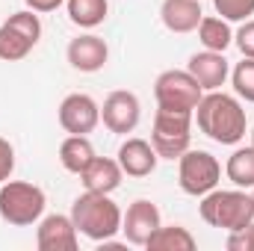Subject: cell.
Masks as SVG:
<instances>
[{
    "label": "cell",
    "instance_id": "obj_1",
    "mask_svg": "<svg viewBox=\"0 0 254 251\" xmlns=\"http://www.w3.org/2000/svg\"><path fill=\"white\" fill-rule=\"evenodd\" d=\"M192 119L198 122V130L213 139L216 145H240L249 133V119L237 95H228L222 89L204 92L198 101Z\"/></svg>",
    "mask_w": 254,
    "mask_h": 251
},
{
    "label": "cell",
    "instance_id": "obj_2",
    "mask_svg": "<svg viewBox=\"0 0 254 251\" xmlns=\"http://www.w3.org/2000/svg\"><path fill=\"white\" fill-rule=\"evenodd\" d=\"M71 219L77 231L92 243H107L122 231V210L107 192H83L71 204Z\"/></svg>",
    "mask_w": 254,
    "mask_h": 251
},
{
    "label": "cell",
    "instance_id": "obj_3",
    "mask_svg": "<svg viewBox=\"0 0 254 251\" xmlns=\"http://www.w3.org/2000/svg\"><path fill=\"white\" fill-rule=\"evenodd\" d=\"M198 213L201 219L210 225V228H219L225 234L231 231H240L246 225L254 222V201L249 189H213L207 195H201V204H198Z\"/></svg>",
    "mask_w": 254,
    "mask_h": 251
},
{
    "label": "cell",
    "instance_id": "obj_4",
    "mask_svg": "<svg viewBox=\"0 0 254 251\" xmlns=\"http://www.w3.org/2000/svg\"><path fill=\"white\" fill-rule=\"evenodd\" d=\"M45 207H48V195L42 187L30 181H12V178L0 184V219L6 225H15V228L39 225V219L45 216Z\"/></svg>",
    "mask_w": 254,
    "mask_h": 251
},
{
    "label": "cell",
    "instance_id": "obj_5",
    "mask_svg": "<svg viewBox=\"0 0 254 251\" xmlns=\"http://www.w3.org/2000/svg\"><path fill=\"white\" fill-rule=\"evenodd\" d=\"M39 39H42L39 12H33V9L12 12L0 24V60L3 63H18V60L30 57V51L39 45Z\"/></svg>",
    "mask_w": 254,
    "mask_h": 251
},
{
    "label": "cell",
    "instance_id": "obj_6",
    "mask_svg": "<svg viewBox=\"0 0 254 251\" xmlns=\"http://www.w3.org/2000/svg\"><path fill=\"white\" fill-rule=\"evenodd\" d=\"M192 139V113L163 110L157 107L154 127H151V145L160 154V160H178Z\"/></svg>",
    "mask_w": 254,
    "mask_h": 251
},
{
    "label": "cell",
    "instance_id": "obj_7",
    "mask_svg": "<svg viewBox=\"0 0 254 251\" xmlns=\"http://www.w3.org/2000/svg\"><path fill=\"white\" fill-rule=\"evenodd\" d=\"M219 181H222V163L210 151L187 148L178 157V184L187 195L201 198L219 187Z\"/></svg>",
    "mask_w": 254,
    "mask_h": 251
},
{
    "label": "cell",
    "instance_id": "obj_8",
    "mask_svg": "<svg viewBox=\"0 0 254 251\" xmlns=\"http://www.w3.org/2000/svg\"><path fill=\"white\" fill-rule=\"evenodd\" d=\"M204 98V89L190 71L169 68L154 80V101L163 110H178V113H195L198 101Z\"/></svg>",
    "mask_w": 254,
    "mask_h": 251
},
{
    "label": "cell",
    "instance_id": "obj_9",
    "mask_svg": "<svg viewBox=\"0 0 254 251\" xmlns=\"http://www.w3.org/2000/svg\"><path fill=\"white\" fill-rule=\"evenodd\" d=\"M57 119H60V127L68 136H89L101 125V104L86 92H71L63 98Z\"/></svg>",
    "mask_w": 254,
    "mask_h": 251
},
{
    "label": "cell",
    "instance_id": "obj_10",
    "mask_svg": "<svg viewBox=\"0 0 254 251\" xmlns=\"http://www.w3.org/2000/svg\"><path fill=\"white\" fill-rule=\"evenodd\" d=\"M101 122L116 136L133 133L142 122V101L136 98V92H127V89L110 92L101 104Z\"/></svg>",
    "mask_w": 254,
    "mask_h": 251
},
{
    "label": "cell",
    "instance_id": "obj_11",
    "mask_svg": "<svg viewBox=\"0 0 254 251\" xmlns=\"http://www.w3.org/2000/svg\"><path fill=\"white\" fill-rule=\"evenodd\" d=\"M163 225V216H160V207L148 198H136L127 213H122V234L130 246L136 249H145V243L151 240V234Z\"/></svg>",
    "mask_w": 254,
    "mask_h": 251
},
{
    "label": "cell",
    "instance_id": "obj_12",
    "mask_svg": "<svg viewBox=\"0 0 254 251\" xmlns=\"http://www.w3.org/2000/svg\"><path fill=\"white\" fill-rule=\"evenodd\" d=\"M36 246L39 251H77L80 249V231L71 219V213H51L39 219L36 228Z\"/></svg>",
    "mask_w": 254,
    "mask_h": 251
},
{
    "label": "cell",
    "instance_id": "obj_13",
    "mask_svg": "<svg viewBox=\"0 0 254 251\" xmlns=\"http://www.w3.org/2000/svg\"><path fill=\"white\" fill-rule=\"evenodd\" d=\"M65 57H68V65L74 71L95 74V71H101L107 65V60H110V45L101 36H95V33H80L77 39L68 42Z\"/></svg>",
    "mask_w": 254,
    "mask_h": 251
},
{
    "label": "cell",
    "instance_id": "obj_14",
    "mask_svg": "<svg viewBox=\"0 0 254 251\" xmlns=\"http://www.w3.org/2000/svg\"><path fill=\"white\" fill-rule=\"evenodd\" d=\"M122 172L127 178H148L157 172V163H160V154L154 151V145L148 139H139V136H127L125 142L119 145V154H116Z\"/></svg>",
    "mask_w": 254,
    "mask_h": 251
},
{
    "label": "cell",
    "instance_id": "obj_15",
    "mask_svg": "<svg viewBox=\"0 0 254 251\" xmlns=\"http://www.w3.org/2000/svg\"><path fill=\"white\" fill-rule=\"evenodd\" d=\"M187 71L198 80V86L204 92L222 89L228 83V77H231V65L225 60V54H219V51H198V54H192L190 63H187Z\"/></svg>",
    "mask_w": 254,
    "mask_h": 251
},
{
    "label": "cell",
    "instance_id": "obj_16",
    "mask_svg": "<svg viewBox=\"0 0 254 251\" xmlns=\"http://www.w3.org/2000/svg\"><path fill=\"white\" fill-rule=\"evenodd\" d=\"M204 18V9H201V0H163L160 6V21L169 33H195L198 24Z\"/></svg>",
    "mask_w": 254,
    "mask_h": 251
},
{
    "label": "cell",
    "instance_id": "obj_17",
    "mask_svg": "<svg viewBox=\"0 0 254 251\" xmlns=\"http://www.w3.org/2000/svg\"><path fill=\"white\" fill-rule=\"evenodd\" d=\"M122 178H125V172H122L119 160H113V157H98V154H95V160L80 172L83 189H89V192H107V195H113L116 189L122 187Z\"/></svg>",
    "mask_w": 254,
    "mask_h": 251
},
{
    "label": "cell",
    "instance_id": "obj_18",
    "mask_svg": "<svg viewBox=\"0 0 254 251\" xmlns=\"http://www.w3.org/2000/svg\"><path fill=\"white\" fill-rule=\"evenodd\" d=\"M145 249L148 251H195L198 243L190 234V228H184V225H160L151 234V240L145 243Z\"/></svg>",
    "mask_w": 254,
    "mask_h": 251
},
{
    "label": "cell",
    "instance_id": "obj_19",
    "mask_svg": "<svg viewBox=\"0 0 254 251\" xmlns=\"http://www.w3.org/2000/svg\"><path fill=\"white\" fill-rule=\"evenodd\" d=\"M198 42H201L204 51H219V54H225V51L234 45L231 21L219 18V15H204L201 24H198Z\"/></svg>",
    "mask_w": 254,
    "mask_h": 251
},
{
    "label": "cell",
    "instance_id": "obj_20",
    "mask_svg": "<svg viewBox=\"0 0 254 251\" xmlns=\"http://www.w3.org/2000/svg\"><path fill=\"white\" fill-rule=\"evenodd\" d=\"M68 18L80 30H95L110 15V0H65Z\"/></svg>",
    "mask_w": 254,
    "mask_h": 251
},
{
    "label": "cell",
    "instance_id": "obj_21",
    "mask_svg": "<svg viewBox=\"0 0 254 251\" xmlns=\"http://www.w3.org/2000/svg\"><path fill=\"white\" fill-rule=\"evenodd\" d=\"M92 160H95V145H92L89 136H68V139H63V145H60V163H63L65 172L80 175Z\"/></svg>",
    "mask_w": 254,
    "mask_h": 251
},
{
    "label": "cell",
    "instance_id": "obj_22",
    "mask_svg": "<svg viewBox=\"0 0 254 251\" xmlns=\"http://www.w3.org/2000/svg\"><path fill=\"white\" fill-rule=\"evenodd\" d=\"M225 175L234 187L240 189H252L254 187V148L246 145V148H237L228 163H225Z\"/></svg>",
    "mask_w": 254,
    "mask_h": 251
},
{
    "label": "cell",
    "instance_id": "obj_23",
    "mask_svg": "<svg viewBox=\"0 0 254 251\" xmlns=\"http://www.w3.org/2000/svg\"><path fill=\"white\" fill-rule=\"evenodd\" d=\"M231 86H234V95L246 104H254V60L252 57H243V63L234 65L231 71Z\"/></svg>",
    "mask_w": 254,
    "mask_h": 251
},
{
    "label": "cell",
    "instance_id": "obj_24",
    "mask_svg": "<svg viewBox=\"0 0 254 251\" xmlns=\"http://www.w3.org/2000/svg\"><path fill=\"white\" fill-rule=\"evenodd\" d=\"M213 9L219 18L231 24H243L254 15V0H213Z\"/></svg>",
    "mask_w": 254,
    "mask_h": 251
},
{
    "label": "cell",
    "instance_id": "obj_25",
    "mask_svg": "<svg viewBox=\"0 0 254 251\" xmlns=\"http://www.w3.org/2000/svg\"><path fill=\"white\" fill-rule=\"evenodd\" d=\"M225 246H228V251H254V222L240 231H231Z\"/></svg>",
    "mask_w": 254,
    "mask_h": 251
},
{
    "label": "cell",
    "instance_id": "obj_26",
    "mask_svg": "<svg viewBox=\"0 0 254 251\" xmlns=\"http://www.w3.org/2000/svg\"><path fill=\"white\" fill-rule=\"evenodd\" d=\"M234 45L240 48L243 57H252L254 60V18H249V21L240 24V30L234 33Z\"/></svg>",
    "mask_w": 254,
    "mask_h": 251
},
{
    "label": "cell",
    "instance_id": "obj_27",
    "mask_svg": "<svg viewBox=\"0 0 254 251\" xmlns=\"http://www.w3.org/2000/svg\"><path fill=\"white\" fill-rule=\"evenodd\" d=\"M15 172V145L0 136V184H6Z\"/></svg>",
    "mask_w": 254,
    "mask_h": 251
},
{
    "label": "cell",
    "instance_id": "obj_28",
    "mask_svg": "<svg viewBox=\"0 0 254 251\" xmlns=\"http://www.w3.org/2000/svg\"><path fill=\"white\" fill-rule=\"evenodd\" d=\"M24 3H27V9L39 12V15H48V12H57L65 0H24Z\"/></svg>",
    "mask_w": 254,
    "mask_h": 251
},
{
    "label": "cell",
    "instance_id": "obj_29",
    "mask_svg": "<svg viewBox=\"0 0 254 251\" xmlns=\"http://www.w3.org/2000/svg\"><path fill=\"white\" fill-rule=\"evenodd\" d=\"M252 148H254V127H252Z\"/></svg>",
    "mask_w": 254,
    "mask_h": 251
},
{
    "label": "cell",
    "instance_id": "obj_30",
    "mask_svg": "<svg viewBox=\"0 0 254 251\" xmlns=\"http://www.w3.org/2000/svg\"><path fill=\"white\" fill-rule=\"evenodd\" d=\"M252 201H254V187H252Z\"/></svg>",
    "mask_w": 254,
    "mask_h": 251
}]
</instances>
